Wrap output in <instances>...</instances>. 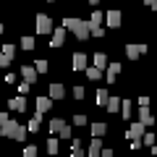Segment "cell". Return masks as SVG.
<instances>
[{
	"instance_id": "obj_7",
	"label": "cell",
	"mask_w": 157,
	"mask_h": 157,
	"mask_svg": "<svg viewBox=\"0 0 157 157\" xmlns=\"http://www.w3.org/2000/svg\"><path fill=\"white\" fill-rule=\"evenodd\" d=\"M16 128H18V123H16V121H11V118H8L6 123L0 126V134L6 136V139H13V134H16Z\"/></svg>"
},
{
	"instance_id": "obj_20",
	"label": "cell",
	"mask_w": 157,
	"mask_h": 157,
	"mask_svg": "<svg viewBox=\"0 0 157 157\" xmlns=\"http://www.w3.org/2000/svg\"><path fill=\"white\" fill-rule=\"evenodd\" d=\"M89 131H92V136H100V139H102V136L107 134V126H105V123H92Z\"/></svg>"
},
{
	"instance_id": "obj_23",
	"label": "cell",
	"mask_w": 157,
	"mask_h": 157,
	"mask_svg": "<svg viewBox=\"0 0 157 157\" xmlns=\"http://www.w3.org/2000/svg\"><path fill=\"white\" fill-rule=\"evenodd\" d=\"M121 113L126 121H131V100H121Z\"/></svg>"
},
{
	"instance_id": "obj_29",
	"label": "cell",
	"mask_w": 157,
	"mask_h": 157,
	"mask_svg": "<svg viewBox=\"0 0 157 157\" xmlns=\"http://www.w3.org/2000/svg\"><path fill=\"white\" fill-rule=\"evenodd\" d=\"M89 123V121H86V115H76L73 118V126H78V128H81V126H86Z\"/></svg>"
},
{
	"instance_id": "obj_38",
	"label": "cell",
	"mask_w": 157,
	"mask_h": 157,
	"mask_svg": "<svg viewBox=\"0 0 157 157\" xmlns=\"http://www.w3.org/2000/svg\"><path fill=\"white\" fill-rule=\"evenodd\" d=\"M0 34H3V24H0Z\"/></svg>"
},
{
	"instance_id": "obj_24",
	"label": "cell",
	"mask_w": 157,
	"mask_h": 157,
	"mask_svg": "<svg viewBox=\"0 0 157 157\" xmlns=\"http://www.w3.org/2000/svg\"><path fill=\"white\" fill-rule=\"evenodd\" d=\"M58 149H60V141H58L55 136H52V139H47V152H50V155H58Z\"/></svg>"
},
{
	"instance_id": "obj_34",
	"label": "cell",
	"mask_w": 157,
	"mask_h": 157,
	"mask_svg": "<svg viewBox=\"0 0 157 157\" xmlns=\"http://www.w3.org/2000/svg\"><path fill=\"white\" fill-rule=\"evenodd\" d=\"M18 78H16V73H6V84H16Z\"/></svg>"
},
{
	"instance_id": "obj_11",
	"label": "cell",
	"mask_w": 157,
	"mask_h": 157,
	"mask_svg": "<svg viewBox=\"0 0 157 157\" xmlns=\"http://www.w3.org/2000/svg\"><path fill=\"white\" fill-rule=\"evenodd\" d=\"M86 152H89V157H97V155L102 152V139H100V136H92L89 149H86Z\"/></svg>"
},
{
	"instance_id": "obj_6",
	"label": "cell",
	"mask_w": 157,
	"mask_h": 157,
	"mask_svg": "<svg viewBox=\"0 0 157 157\" xmlns=\"http://www.w3.org/2000/svg\"><path fill=\"white\" fill-rule=\"evenodd\" d=\"M126 55L131 60H139L141 55H147V45H126Z\"/></svg>"
},
{
	"instance_id": "obj_25",
	"label": "cell",
	"mask_w": 157,
	"mask_h": 157,
	"mask_svg": "<svg viewBox=\"0 0 157 157\" xmlns=\"http://www.w3.org/2000/svg\"><path fill=\"white\" fill-rule=\"evenodd\" d=\"M71 155H73V157H81V155H84V147H81V141H78V139L73 141V147H71Z\"/></svg>"
},
{
	"instance_id": "obj_13",
	"label": "cell",
	"mask_w": 157,
	"mask_h": 157,
	"mask_svg": "<svg viewBox=\"0 0 157 157\" xmlns=\"http://www.w3.org/2000/svg\"><path fill=\"white\" fill-rule=\"evenodd\" d=\"M63 42H66V29H55V34L50 39V47H60Z\"/></svg>"
},
{
	"instance_id": "obj_5",
	"label": "cell",
	"mask_w": 157,
	"mask_h": 157,
	"mask_svg": "<svg viewBox=\"0 0 157 157\" xmlns=\"http://www.w3.org/2000/svg\"><path fill=\"white\" fill-rule=\"evenodd\" d=\"M102 21H105L107 26H113V29H115V26H121V24H123V13H121V11H107Z\"/></svg>"
},
{
	"instance_id": "obj_32",
	"label": "cell",
	"mask_w": 157,
	"mask_h": 157,
	"mask_svg": "<svg viewBox=\"0 0 157 157\" xmlns=\"http://www.w3.org/2000/svg\"><path fill=\"white\" fill-rule=\"evenodd\" d=\"M24 155H26V157H34V155H37V147H34V144H29L26 149H24Z\"/></svg>"
},
{
	"instance_id": "obj_30",
	"label": "cell",
	"mask_w": 157,
	"mask_h": 157,
	"mask_svg": "<svg viewBox=\"0 0 157 157\" xmlns=\"http://www.w3.org/2000/svg\"><path fill=\"white\" fill-rule=\"evenodd\" d=\"M11 60H13V58H8V55L0 52V68H8V66H11Z\"/></svg>"
},
{
	"instance_id": "obj_4",
	"label": "cell",
	"mask_w": 157,
	"mask_h": 157,
	"mask_svg": "<svg viewBox=\"0 0 157 157\" xmlns=\"http://www.w3.org/2000/svg\"><path fill=\"white\" fill-rule=\"evenodd\" d=\"M52 32V21L50 16H45V13H37V34H50Z\"/></svg>"
},
{
	"instance_id": "obj_37",
	"label": "cell",
	"mask_w": 157,
	"mask_h": 157,
	"mask_svg": "<svg viewBox=\"0 0 157 157\" xmlns=\"http://www.w3.org/2000/svg\"><path fill=\"white\" fill-rule=\"evenodd\" d=\"M89 3H92V6H97V3H100V0H89Z\"/></svg>"
},
{
	"instance_id": "obj_17",
	"label": "cell",
	"mask_w": 157,
	"mask_h": 157,
	"mask_svg": "<svg viewBox=\"0 0 157 157\" xmlns=\"http://www.w3.org/2000/svg\"><path fill=\"white\" fill-rule=\"evenodd\" d=\"M50 107H52V100H50V97H37V110H39V113H47Z\"/></svg>"
},
{
	"instance_id": "obj_21",
	"label": "cell",
	"mask_w": 157,
	"mask_h": 157,
	"mask_svg": "<svg viewBox=\"0 0 157 157\" xmlns=\"http://www.w3.org/2000/svg\"><path fill=\"white\" fill-rule=\"evenodd\" d=\"M92 60H94V66L100 68V71H105V66H107V55H105V52H94Z\"/></svg>"
},
{
	"instance_id": "obj_12",
	"label": "cell",
	"mask_w": 157,
	"mask_h": 157,
	"mask_svg": "<svg viewBox=\"0 0 157 157\" xmlns=\"http://www.w3.org/2000/svg\"><path fill=\"white\" fill-rule=\"evenodd\" d=\"M21 78L29 81V84H34V81H37V71H34V66H24L21 68Z\"/></svg>"
},
{
	"instance_id": "obj_33",
	"label": "cell",
	"mask_w": 157,
	"mask_h": 157,
	"mask_svg": "<svg viewBox=\"0 0 157 157\" xmlns=\"http://www.w3.org/2000/svg\"><path fill=\"white\" fill-rule=\"evenodd\" d=\"M29 92V81H21V84H18V94H26Z\"/></svg>"
},
{
	"instance_id": "obj_3",
	"label": "cell",
	"mask_w": 157,
	"mask_h": 157,
	"mask_svg": "<svg viewBox=\"0 0 157 157\" xmlns=\"http://www.w3.org/2000/svg\"><path fill=\"white\" fill-rule=\"evenodd\" d=\"M118 76H121V63H107L105 66V81L107 84H115Z\"/></svg>"
},
{
	"instance_id": "obj_1",
	"label": "cell",
	"mask_w": 157,
	"mask_h": 157,
	"mask_svg": "<svg viewBox=\"0 0 157 157\" xmlns=\"http://www.w3.org/2000/svg\"><path fill=\"white\" fill-rule=\"evenodd\" d=\"M63 29H66V32H73V37H78L81 42H84V39H92V37H89V21H81V18L66 16Z\"/></svg>"
},
{
	"instance_id": "obj_10",
	"label": "cell",
	"mask_w": 157,
	"mask_h": 157,
	"mask_svg": "<svg viewBox=\"0 0 157 157\" xmlns=\"http://www.w3.org/2000/svg\"><path fill=\"white\" fill-rule=\"evenodd\" d=\"M139 121L144 126H152L155 121H152V113H149V105H139Z\"/></svg>"
},
{
	"instance_id": "obj_22",
	"label": "cell",
	"mask_w": 157,
	"mask_h": 157,
	"mask_svg": "<svg viewBox=\"0 0 157 157\" xmlns=\"http://www.w3.org/2000/svg\"><path fill=\"white\" fill-rule=\"evenodd\" d=\"M84 71H86V76H89L92 81H100V78H102V71H100L97 66H86Z\"/></svg>"
},
{
	"instance_id": "obj_16",
	"label": "cell",
	"mask_w": 157,
	"mask_h": 157,
	"mask_svg": "<svg viewBox=\"0 0 157 157\" xmlns=\"http://www.w3.org/2000/svg\"><path fill=\"white\" fill-rule=\"evenodd\" d=\"M105 110H107V113H118V110H121V97H107Z\"/></svg>"
},
{
	"instance_id": "obj_15",
	"label": "cell",
	"mask_w": 157,
	"mask_h": 157,
	"mask_svg": "<svg viewBox=\"0 0 157 157\" xmlns=\"http://www.w3.org/2000/svg\"><path fill=\"white\" fill-rule=\"evenodd\" d=\"M63 97H66L63 84H50V100H63Z\"/></svg>"
},
{
	"instance_id": "obj_36",
	"label": "cell",
	"mask_w": 157,
	"mask_h": 157,
	"mask_svg": "<svg viewBox=\"0 0 157 157\" xmlns=\"http://www.w3.org/2000/svg\"><path fill=\"white\" fill-rule=\"evenodd\" d=\"M144 3H147L149 8H155V6H157V0H144Z\"/></svg>"
},
{
	"instance_id": "obj_8",
	"label": "cell",
	"mask_w": 157,
	"mask_h": 157,
	"mask_svg": "<svg viewBox=\"0 0 157 157\" xmlns=\"http://www.w3.org/2000/svg\"><path fill=\"white\" fill-rule=\"evenodd\" d=\"M8 107L16 110V113H24V110H26V97L18 94V97H13V100H8Z\"/></svg>"
},
{
	"instance_id": "obj_9",
	"label": "cell",
	"mask_w": 157,
	"mask_h": 157,
	"mask_svg": "<svg viewBox=\"0 0 157 157\" xmlns=\"http://www.w3.org/2000/svg\"><path fill=\"white\" fill-rule=\"evenodd\" d=\"M71 66H73V71H84V68L89 66V60H86L84 52H76V55H73V60H71Z\"/></svg>"
},
{
	"instance_id": "obj_14",
	"label": "cell",
	"mask_w": 157,
	"mask_h": 157,
	"mask_svg": "<svg viewBox=\"0 0 157 157\" xmlns=\"http://www.w3.org/2000/svg\"><path fill=\"white\" fill-rule=\"evenodd\" d=\"M39 128H42V113L37 110V113H34V118L26 123V131H39Z\"/></svg>"
},
{
	"instance_id": "obj_28",
	"label": "cell",
	"mask_w": 157,
	"mask_h": 157,
	"mask_svg": "<svg viewBox=\"0 0 157 157\" xmlns=\"http://www.w3.org/2000/svg\"><path fill=\"white\" fill-rule=\"evenodd\" d=\"M3 55L13 58V55H16V45H3Z\"/></svg>"
},
{
	"instance_id": "obj_2",
	"label": "cell",
	"mask_w": 157,
	"mask_h": 157,
	"mask_svg": "<svg viewBox=\"0 0 157 157\" xmlns=\"http://www.w3.org/2000/svg\"><path fill=\"white\" fill-rule=\"evenodd\" d=\"M50 131H52V134H58L60 139H68V136H71V128L66 126L63 118H52V121H50Z\"/></svg>"
},
{
	"instance_id": "obj_31",
	"label": "cell",
	"mask_w": 157,
	"mask_h": 157,
	"mask_svg": "<svg viewBox=\"0 0 157 157\" xmlns=\"http://www.w3.org/2000/svg\"><path fill=\"white\" fill-rule=\"evenodd\" d=\"M84 94H86L84 86H76V89H73V97H76V100H84Z\"/></svg>"
},
{
	"instance_id": "obj_27",
	"label": "cell",
	"mask_w": 157,
	"mask_h": 157,
	"mask_svg": "<svg viewBox=\"0 0 157 157\" xmlns=\"http://www.w3.org/2000/svg\"><path fill=\"white\" fill-rule=\"evenodd\" d=\"M21 47H24V50H34V37H24L21 39Z\"/></svg>"
},
{
	"instance_id": "obj_26",
	"label": "cell",
	"mask_w": 157,
	"mask_h": 157,
	"mask_svg": "<svg viewBox=\"0 0 157 157\" xmlns=\"http://www.w3.org/2000/svg\"><path fill=\"white\" fill-rule=\"evenodd\" d=\"M34 71H37V73H45L47 71V60H45V58H39V60L34 63Z\"/></svg>"
},
{
	"instance_id": "obj_39",
	"label": "cell",
	"mask_w": 157,
	"mask_h": 157,
	"mask_svg": "<svg viewBox=\"0 0 157 157\" xmlns=\"http://www.w3.org/2000/svg\"><path fill=\"white\" fill-rule=\"evenodd\" d=\"M47 3H52V0H47Z\"/></svg>"
},
{
	"instance_id": "obj_18",
	"label": "cell",
	"mask_w": 157,
	"mask_h": 157,
	"mask_svg": "<svg viewBox=\"0 0 157 157\" xmlns=\"http://www.w3.org/2000/svg\"><path fill=\"white\" fill-rule=\"evenodd\" d=\"M102 18H105V13H100V11L92 13V18H89V32H92V29H97V26H102Z\"/></svg>"
},
{
	"instance_id": "obj_19",
	"label": "cell",
	"mask_w": 157,
	"mask_h": 157,
	"mask_svg": "<svg viewBox=\"0 0 157 157\" xmlns=\"http://www.w3.org/2000/svg\"><path fill=\"white\" fill-rule=\"evenodd\" d=\"M107 97H110V92H107V89H97V94H94V102H97V107H105Z\"/></svg>"
},
{
	"instance_id": "obj_35",
	"label": "cell",
	"mask_w": 157,
	"mask_h": 157,
	"mask_svg": "<svg viewBox=\"0 0 157 157\" xmlns=\"http://www.w3.org/2000/svg\"><path fill=\"white\" fill-rule=\"evenodd\" d=\"M6 121H8V113H0V126L6 123Z\"/></svg>"
}]
</instances>
